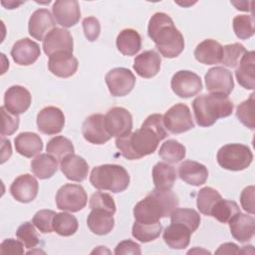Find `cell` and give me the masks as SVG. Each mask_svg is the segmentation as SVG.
I'll return each instance as SVG.
<instances>
[{
	"instance_id": "20",
	"label": "cell",
	"mask_w": 255,
	"mask_h": 255,
	"mask_svg": "<svg viewBox=\"0 0 255 255\" xmlns=\"http://www.w3.org/2000/svg\"><path fill=\"white\" fill-rule=\"evenodd\" d=\"M41 51L39 45L29 38L18 40L11 50V56L14 62L20 66L34 64L38 60Z\"/></svg>"
},
{
	"instance_id": "21",
	"label": "cell",
	"mask_w": 255,
	"mask_h": 255,
	"mask_svg": "<svg viewBox=\"0 0 255 255\" xmlns=\"http://www.w3.org/2000/svg\"><path fill=\"white\" fill-rule=\"evenodd\" d=\"M78 60L72 53H56L49 57L48 68L50 72L60 78H69L78 70Z\"/></svg>"
},
{
	"instance_id": "29",
	"label": "cell",
	"mask_w": 255,
	"mask_h": 255,
	"mask_svg": "<svg viewBox=\"0 0 255 255\" xmlns=\"http://www.w3.org/2000/svg\"><path fill=\"white\" fill-rule=\"evenodd\" d=\"M113 215L104 209H92L87 218V225L94 234L107 235L115 226Z\"/></svg>"
},
{
	"instance_id": "43",
	"label": "cell",
	"mask_w": 255,
	"mask_h": 255,
	"mask_svg": "<svg viewBox=\"0 0 255 255\" xmlns=\"http://www.w3.org/2000/svg\"><path fill=\"white\" fill-rule=\"evenodd\" d=\"M245 52L246 49L242 44L234 43L225 45L223 47V54L220 63L229 68H236Z\"/></svg>"
},
{
	"instance_id": "7",
	"label": "cell",
	"mask_w": 255,
	"mask_h": 255,
	"mask_svg": "<svg viewBox=\"0 0 255 255\" xmlns=\"http://www.w3.org/2000/svg\"><path fill=\"white\" fill-rule=\"evenodd\" d=\"M88 201V195L80 184H64L56 194L57 207L63 211L78 212L82 210Z\"/></svg>"
},
{
	"instance_id": "4",
	"label": "cell",
	"mask_w": 255,
	"mask_h": 255,
	"mask_svg": "<svg viewBox=\"0 0 255 255\" xmlns=\"http://www.w3.org/2000/svg\"><path fill=\"white\" fill-rule=\"evenodd\" d=\"M233 103L228 96L210 93L197 96L192 102L195 121L200 127H211L220 118L229 117L233 112Z\"/></svg>"
},
{
	"instance_id": "12",
	"label": "cell",
	"mask_w": 255,
	"mask_h": 255,
	"mask_svg": "<svg viewBox=\"0 0 255 255\" xmlns=\"http://www.w3.org/2000/svg\"><path fill=\"white\" fill-rule=\"evenodd\" d=\"M207 91L228 96L234 88L232 73L224 67L210 68L204 77Z\"/></svg>"
},
{
	"instance_id": "51",
	"label": "cell",
	"mask_w": 255,
	"mask_h": 255,
	"mask_svg": "<svg viewBox=\"0 0 255 255\" xmlns=\"http://www.w3.org/2000/svg\"><path fill=\"white\" fill-rule=\"evenodd\" d=\"M115 254L119 255V254H136L139 255L141 254V250H140V246L131 241V240H124L122 242H120L116 249H115Z\"/></svg>"
},
{
	"instance_id": "27",
	"label": "cell",
	"mask_w": 255,
	"mask_h": 255,
	"mask_svg": "<svg viewBox=\"0 0 255 255\" xmlns=\"http://www.w3.org/2000/svg\"><path fill=\"white\" fill-rule=\"evenodd\" d=\"M223 47L215 40L206 39L199 43L194 50L195 59L204 65H215L221 62Z\"/></svg>"
},
{
	"instance_id": "3",
	"label": "cell",
	"mask_w": 255,
	"mask_h": 255,
	"mask_svg": "<svg viewBox=\"0 0 255 255\" xmlns=\"http://www.w3.org/2000/svg\"><path fill=\"white\" fill-rule=\"evenodd\" d=\"M178 204L177 195L170 189L154 188L135 204L133 216L140 223H156L160 218L170 216Z\"/></svg>"
},
{
	"instance_id": "23",
	"label": "cell",
	"mask_w": 255,
	"mask_h": 255,
	"mask_svg": "<svg viewBox=\"0 0 255 255\" xmlns=\"http://www.w3.org/2000/svg\"><path fill=\"white\" fill-rule=\"evenodd\" d=\"M60 168L69 180L77 182L85 180L89 172V165L87 161L75 153H71L65 156L61 160Z\"/></svg>"
},
{
	"instance_id": "30",
	"label": "cell",
	"mask_w": 255,
	"mask_h": 255,
	"mask_svg": "<svg viewBox=\"0 0 255 255\" xmlns=\"http://www.w3.org/2000/svg\"><path fill=\"white\" fill-rule=\"evenodd\" d=\"M192 232L183 224L171 223L163 232V240L171 249H184L190 242Z\"/></svg>"
},
{
	"instance_id": "47",
	"label": "cell",
	"mask_w": 255,
	"mask_h": 255,
	"mask_svg": "<svg viewBox=\"0 0 255 255\" xmlns=\"http://www.w3.org/2000/svg\"><path fill=\"white\" fill-rule=\"evenodd\" d=\"M0 111H1V117H2L1 135L2 136L11 135L18 129L20 119H19L18 116L9 113L5 109L4 106L0 108Z\"/></svg>"
},
{
	"instance_id": "8",
	"label": "cell",
	"mask_w": 255,
	"mask_h": 255,
	"mask_svg": "<svg viewBox=\"0 0 255 255\" xmlns=\"http://www.w3.org/2000/svg\"><path fill=\"white\" fill-rule=\"evenodd\" d=\"M165 129L171 133H182L194 128L189 108L184 104H175L162 116Z\"/></svg>"
},
{
	"instance_id": "32",
	"label": "cell",
	"mask_w": 255,
	"mask_h": 255,
	"mask_svg": "<svg viewBox=\"0 0 255 255\" xmlns=\"http://www.w3.org/2000/svg\"><path fill=\"white\" fill-rule=\"evenodd\" d=\"M152 180L155 188L170 189L176 180V170L172 165L159 161L152 168Z\"/></svg>"
},
{
	"instance_id": "40",
	"label": "cell",
	"mask_w": 255,
	"mask_h": 255,
	"mask_svg": "<svg viewBox=\"0 0 255 255\" xmlns=\"http://www.w3.org/2000/svg\"><path fill=\"white\" fill-rule=\"evenodd\" d=\"M220 193L209 186H205L201 188L197 193V199H196V205L198 210L204 214L210 216V212L214 205L221 199Z\"/></svg>"
},
{
	"instance_id": "1",
	"label": "cell",
	"mask_w": 255,
	"mask_h": 255,
	"mask_svg": "<svg viewBox=\"0 0 255 255\" xmlns=\"http://www.w3.org/2000/svg\"><path fill=\"white\" fill-rule=\"evenodd\" d=\"M167 136L160 114L148 116L141 127L127 135L116 138V146L121 154L129 159H139L153 153L160 140Z\"/></svg>"
},
{
	"instance_id": "5",
	"label": "cell",
	"mask_w": 255,
	"mask_h": 255,
	"mask_svg": "<svg viewBox=\"0 0 255 255\" xmlns=\"http://www.w3.org/2000/svg\"><path fill=\"white\" fill-rule=\"evenodd\" d=\"M90 182L97 189L119 193L128 188L129 175L122 165L102 164L93 168L90 175Z\"/></svg>"
},
{
	"instance_id": "19",
	"label": "cell",
	"mask_w": 255,
	"mask_h": 255,
	"mask_svg": "<svg viewBox=\"0 0 255 255\" xmlns=\"http://www.w3.org/2000/svg\"><path fill=\"white\" fill-rule=\"evenodd\" d=\"M56 22L49 10L41 8L34 11L29 19V34L36 40H44L50 31H52Z\"/></svg>"
},
{
	"instance_id": "41",
	"label": "cell",
	"mask_w": 255,
	"mask_h": 255,
	"mask_svg": "<svg viewBox=\"0 0 255 255\" xmlns=\"http://www.w3.org/2000/svg\"><path fill=\"white\" fill-rule=\"evenodd\" d=\"M233 30L237 38L246 40L254 35V17L252 15H237L233 18Z\"/></svg>"
},
{
	"instance_id": "31",
	"label": "cell",
	"mask_w": 255,
	"mask_h": 255,
	"mask_svg": "<svg viewBox=\"0 0 255 255\" xmlns=\"http://www.w3.org/2000/svg\"><path fill=\"white\" fill-rule=\"evenodd\" d=\"M117 48L125 56H133L141 48V38L133 29H124L117 37Z\"/></svg>"
},
{
	"instance_id": "52",
	"label": "cell",
	"mask_w": 255,
	"mask_h": 255,
	"mask_svg": "<svg viewBox=\"0 0 255 255\" xmlns=\"http://www.w3.org/2000/svg\"><path fill=\"white\" fill-rule=\"evenodd\" d=\"M216 254H238L240 253V249L238 246L232 242L224 243L219 246V248L215 251Z\"/></svg>"
},
{
	"instance_id": "38",
	"label": "cell",
	"mask_w": 255,
	"mask_h": 255,
	"mask_svg": "<svg viewBox=\"0 0 255 255\" xmlns=\"http://www.w3.org/2000/svg\"><path fill=\"white\" fill-rule=\"evenodd\" d=\"M239 212L240 208L235 201L221 198L212 208L210 216H213L221 223H228Z\"/></svg>"
},
{
	"instance_id": "37",
	"label": "cell",
	"mask_w": 255,
	"mask_h": 255,
	"mask_svg": "<svg viewBox=\"0 0 255 255\" xmlns=\"http://www.w3.org/2000/svg\"><path fill=\"white\" fill-rule=\"evenodd\" d=\"M171 223H180L186 226L192 233L199 227L201 218L199 213L191 208H176L170 215Z\"/></svg>"
},
{
	"instance_id": "45",
	"label": "cell",
	"mask_w": 255,
	"mask_h": 255,
	"mask_svg": "<svg viewBox=\"0 0 255 255\" xmlns=\"http://www.w3.org/2000/svg\"><path fill=\"white\" fill-rule=\"evenodd\" d=\"M90 208L91 209H104L112 214L116 212V203L114 198L106 192L97 191L92 194L90 198Z\"/></svg>"
},
{
	"instance_id": "44",
	"label": "cell",
	"mask_w": 255,
	"mask_h": 255,
	"mask_svg": "<svg viewBox=\"0 0 255 255\" xmlns=\"http://www.w3.org/2000/svg\"><path fill=\"white\" fill-rule=\"evenodd\" d=\"M16 236L24 244V246L28 249L34 248L40 242L39 235H38L34 225L28 221L22 223L18 227V229L16 231Z\"/></svg>"
},
{
	"instance_id": "10",
	"label": "cell",
	"mask_w": 255,
	"mask_h": 255,
	"mask_svg": "<svg viewBox=\"0 0 255 255\" xmlns=\"http://www.w3.org/2000/svg\"><path fill=\"white\" fill-rule=\"evenodd\" d=\"M110 93L114 97H124L131 92L135 85V77L127 68H115L105 77Z\"/></svg>"
},
{
	"instance_id": "16",
	"label": "cell",
	"mask_w": 255,
	"mask_h": 255,
	"mask_svg": "<svg viewBox=\"0 0 255 255\" xmlns=\"http://www.w3.org/2000/svg\"><path fill=\"white\" fill-rule=\"evenodd\" d=\"M32 102L30 92L22 86H12L8 88L4 95V107L5 109L16 116L25 113Z\"/></svg>"
},
{
	"instance_id": "33",
	"label": "cell",
	"mask_w": 255,
	"mask_h": 255,
	"mask_svg": "<svg viewBox=\"0 0 255 255\" xmlns=\"http://www.w3.org/2000/svg\"><path fill=\"white\" fill-rule=\"evenodd\" d=\"M58 169V160L49 153H40L31 161V170L40 179L52 177Z\"/></svg>"
},
{
	"instance_id": "2",
	"label": "cell",
	"mask_w": 255,
	"mask_h": 255,
	"mask_svg": "<svg viewBox=\"0 0 255 255\" xmlns=\"http://www.w3.org/2000/svg\"><path fill=\"white\" fill-rule=\"evenodd\" d=\"M148 37L154 42L156 49L165 58H175L184 50V39L174 26L172 19L165 13H154L147 26Z\"/></svg>"
},
{
	"instance_id": "39",
	"label": "cell",
	"mask_w": 255,
	"mask_h": 255,
	"mask_svg": "<svg viewBox=\"0 0 255 255\" xmlns=\"http://www.w3.org/2000/svg\"><path fill=\"white\" fill-rule=\"evenodd\" d=\"M46 150L47 153L55 157L57 160H62L68 154L74 153V145L69 138L63 135H58L48 141Z\"/></svg>"
},
{
	"instance_id": "9",
	"label": "cell",
	"mask_w": 255,
	"mask_h": 255,
	"mask_svg": "<svg viewBox=\"0 0 255 255\" xmlns=\"http://www.w3.org/2000/svg\"><path fill=\"white\" fill-rule=\"evenodd\" d=\"M173 93L182 99H188L197 95L202 90L200 77L187 70L176 72L170 82Z\"/></svg>"
},
{
	"instance_id": "17",
	"label": "cell",
	"mask_w": 255,
	"mask_h": 255,
	"mask_svg": "<svg viewBox=\"0 0 255 255\" xmlns=\"http://www.w3.org/2000/svg\"><path fill=\"white\" fill-rule=\"evenodd\" d=\"M38 190L39 184L37 179L28 173L16 177L10 186L11 195L22 203L33 201L38 194Z\"/></svg>"
},
{
	"instance_id": "34",
	"label": "cell",
	"mask_w": 255,
	"mask_h": 255,
	"mask_svg": "<svg viewBox=\"0 0 255 255\" xmlns=\"http://www.w3.org/2000/svg\"><path fill=\"white\" fill-rule=\"evenodd\" d=\"M185 146L175 139L164 141L158 150V156L167 163H177L185 157Z\"/></svg>"
},
{
	"instance_id": "46",
	"label": "cell",
	"mask_w": 255,
	"mask_h": 255,
	"mask_svg": "<svg viewBox=\"0 0 255 255\" xmlns=\"http://www.w3.org/2000/svg\"><path fill=\"white\" fill-rule=\"evenodd\" d=\"M56 212L50 209H42L35 213L32 218L33 224L42 232V233H51L53 232V218Z\"/></svg>"
},
{
	"instance_id": "26",
	"label": "cell",
	"mask_w": 255,
	"mask_h": 255,
	"mask_svg": "<svg viewBox=\"0 0 255 255\" xmlns=\"http://www.w3.org/2000/svg\"><path fill=\"white\" fill-rule=\"evenodd\" d=\"M255 53L254 51H246L238 63L235 70V76L240 86L247 90L255 88Z\"/></svg>"
},
{
	"instance_id": "49",
	"label": "cell",
	"mask_w": 255,
	"mask_h": 255,
	"mask_svg": "<svg viewBox=\"0 0 255 255\" xmlns=\"http://www.w3.org/2000/svg\"><path fill=\"white\" fill-rule=\"evenodd\" d=\"M254 186L250 185L245 187L240 194L241 206L245 211L250 214H254Z\"/></svg>"
},
{
	"instance_id": "50",
	"label": "cell",
	"mask_w": 255,
	"mask_h": 255,
	"mask_svg": "<svg viewBox=\"0 0 255 255\" xmlns=\"http://www.w3.org/2000/svg\"><path fill=\"white\" fill-rule=\"evenodd\" d=\"M1 254H23L24 253V244L21 241L8 238L5 239L0 245Z\"/></svg>"
},
{
	"instance_id": "42",
	"label": "cell",
	"mask_w": 255,
	"mask_h": 255,
	"mask_svg": "<svg viewBox=\"0 0 255 255\" xmlns=\"http://www.w3.org/2000/svg\"><path fill=\"white\" fill-rule=\"evenodd\" d=\"M254 93L250 95L249 99L242 102L236 109L237 119L250 129H254L255 127V116H254V104H255Z\"/></svg>"
},
{
	"instance_id": "53",
	"label": "cell",
	"mask_w": 255,
	"mask_h": 255,
	"mask_svg": "<svg viewBox=\"0 0 255 255\" xmlns=\"http://www.w3.org/2000/svg\"><path fill=\"white\" fill-rule=\"evenodd\" d=\"M2 142V160L1 163L5 162V160H7L11 154H12V148H11V142L9 139H5L4 137H2L1 139Z\"/></svg>"
},
{
	"instance_id": "14",
	"label": "cell",
	"mask_w": 255,
	"mask_h": 255,
	"mask_svg": "<svg viewBox=\"0 0 255 255\" xmlns=\"http://www.w3.org/2000/svg\"><path fill=\"white\" fill-rule=\"evenodd\" d=\"M82 132L86 140L93 144H104L112 138L105 125V116L94 114L89 116L83 123Z\"/></svg>"
},
{
	"instance_id": "22",
	"label": "cell",
	"mask_w": 255,
	"mask_h": 255,
	"mask_svg": "<svg viewBox=\"0 0 255 255\" xmlns=\"http://www.w3.org/2000/svg\"><path fill=\"white\" fill-rule=\"evenodd\" d=\"M161 58L154 50H148L140 53L134 58L133 70L136 74L145 79L154 77L160 70Z\"/></svg>"
},
{
	"instance_id": "18",
	"label": "cell",
	"mask_w": 255,
	"mask_h": 255,
	"mask_svg": "<svg viewBox=\"0 0 255 255\" xmlns=\"http://www.w3.org/2000/svg\"><path fill=\"white\" fill-rule=\"evenodd\" d=\"M52 11L56 22L65 28L75 26L81 18L79 2L76 0H58L53 4Z\"/></svg>"
},
{
	"instance_id": "48",
	"label": "cell",
	"mask_w": 255,
	"mask_h": 255,
	"mask_svg": "<svg viewBox=\"0 0 255 255\" xmlns=\"http://www.w3.org/2000/svg\"><path fill=\"white\" fill-rule=\"evenodd\" d=\"M82 25L85 36L90 42H94L99 38L101 32V25L97 18L87 17L83 20Z\"/></svg>"
},
{
	"instance_id": "24",
	"label": "cell",
	"mask_w": 255,
	"mask_h": 255,
	"mask_svg": "<svg viewBox=\"0 0 255 255\" xmlns=\"http://www.w3.org/2000/svg\"><path fill=\"white\" fill-rule=\"evenodd\" d=\"M178 175L187 184L199 186L206 182L208 178L207 167L194 160H184L178 166Z\"/></svg>"
},
{
	"instance_id": "11",
	"label": "cell",
	"mask_w": 255,
	"mask_h": 255,
	"mask_svg": "<svg viewBox=\"0 0 255 255\" xmlns=\"http://www.w3.org/2000/svg\"><path fill=\"white\" fill-rule=\"evenodd\" d=\"M105 125L108 132L112 136L121 137L131 131L132 117L127 109L115 107L106 114Z\"/></svg>"
},
{
	"instance_id": "54",
	"label": "cell",
	"mask_w": 255,
	"mask_h": 255,
	"mask_svg": "<svg viewBox=\"0 0 255 255\" xmlns=\"http://www.w3.org/2000/svg\"><path fill=\"white\" fill-rule=\"evenodd\" d=\"M110 253V251L108 250V249H106L105 248V246H99L98 247V249H95L93 252H92V254H94V253Z\"/></svg>"
},
{
	"instance_id": "13",
	"label": "cell",
	"mask_w": 255,
	"mask_h": 255,
	"mask_svg": "<svg viewBox=\"0 0 255 255\" xmlns=\"http://www.w3.org/2000/svg\"><path fill=\"white\" fill-rule=\"evenodd\" d=\"M74 42L71 33L64 28H54L43 40V50L47 56L56 53H72Z\"/></svg>"
},
{
	"instance_id": "36",
	"label": "cell",
	"mask_w": 255,
	"mask_h": 255,
	"mask_svg": "<svg viewBox=\"0 0 255 255\" xmlns=\"http://www.w3.org/2000/svg\"><path fill=\"white\" fill-rule=\"evenodd\" d=\"M162 225L158 221L156 223H140L134 221L131 229V235L140 242L146 243L155 240L161 233Z\"/></svg>"
},
{
	"instance_id": "35",
	"label": "cell",
	"mask_w": 255,
	"mask_h": 255,
	"mask_svg": "<svg viewBox=\"0 0 255 255\" xmlns=\"http://www.w3.org/2000/svg\"><path fill=\"white\" fill-rule=\"evenodd\" d=\"M79 227L77 218L67 212L56 213L53 218V230L61 236L74 235Z\"/></svg>"
},
{
	"instance_id": "6",
	"label": "cell",
	"mask_w": 255,
	"mask_h": 255,
	"mask_svg": "<svg viewBox=\"0 0 255 255\" xmlns=\"http://www.w3.org/2000/svg\"><path fill=\"white\" fill-rule=\"evenodd\" d=\"M216 159L222 168L239 171L247 168L251 164L253 153L245 144L228 143L219 148Z\"/></svg>"
},
{
	"instance_id": "15",
	"label": "cell",
	"mask_w": 255,
	"mask_h": 255,
	"mask_svg": "<svg viewBox=\"0 0 255 255\" xmlns=\"http://www.w3.org/2000/svg\"><path fill=\"white\" fill-rule=\"evenodd\" d=\"M65 125V116L57 107H46L37 115L38 129L45 134L52 135L62 131Z\"/></svg>"
},
{
	"instance_id": "25",
	"label": "cell",
	"mask_w": 255,
	"mask_h": 255,
	"mask_svg": "<svg viewBox=\"0 0 255 255\" xmlns=\"http://www.w3.org/2000/svg\"><path fill=\"white\" fill-rule=\"evenodd\" d=\"M228 223L232 236L240 243L248 242L253 238L255 232V219L253 216L239 212Z\"/></svg>"
},
{
	"instance_id": "28",
	"label": "cell",
	"mask_w": 255,
	"mask_h": 255,
	"mask_svg": "<svg viewBox=\"0 0 255 255\" xmlns=\"http://www.w3.org/2000/svg\"><path fill=\"white\" fill-rule=\"evenodd\" d=\"M16 151L28 158H31L43 149V141L40 135L31 131H24L16 135L15 139Z\"/></svg>"
}]
</instances>
